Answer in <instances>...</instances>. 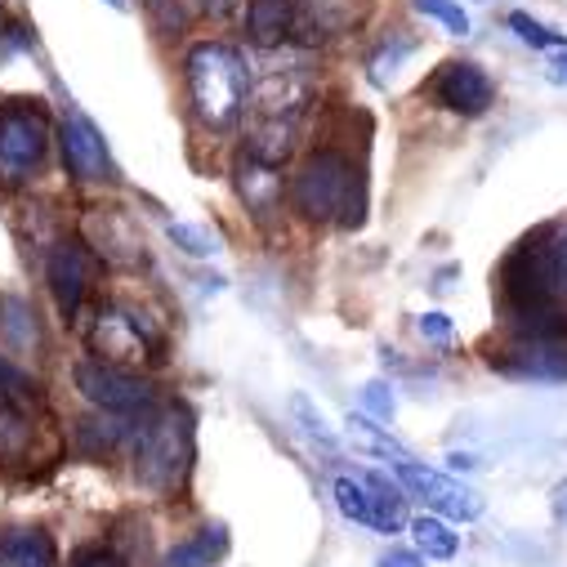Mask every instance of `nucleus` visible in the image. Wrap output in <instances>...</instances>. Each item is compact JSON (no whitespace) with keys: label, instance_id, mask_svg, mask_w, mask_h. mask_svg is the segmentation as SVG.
Segmentation results:
<instances>
[{"label":"nucleus","instance_id":"f3484780","mask_svg":"<svg viewBox=\"0 0 567 567\" xmlns=\"http://www.w3.org/2000/svg\"><path fill=\"white\" fill-rule=\"evenodd\" d=\"M85 233L99 250V259H112V264H134V259H144V246H138L134 228L116 215V210H94L85 219Z\"/></svg>","mask_w":567,"mask_h":567},{"label":"nucleus","instance_id":"dca6fc26","mask_svg":"<svg viewBox=\"0 0 567 567\" xmlns=\"http://www.w3.org/2000/svg\"><path fill=\"white\" fill-rule=\"evenodd\" d=\"M296 14H300V0H250V10H246V37H250V45L277 50L281 41L291 37Z\"/></svg>","mask_w":567,"mask_h":567},{"label":"nucleus","instance_id":"cd10ccee","mask_svg":"<svg viewBox=\"0 0 567 567\" xmlns=\"http://www.w3.org/2000/svg\"><path fill=\"white\" fill-rule=\"evenodd\" d=\"M171 241H175L179 250H188V255H210V250H215V241H210L202 228H193V224H171Z\"/></svg>","mask_w":567,"mask_h":567},{"label":"nucleus","instance_id":"bb28decb","mask_svg":"<svg viewBox=\"0 0 567 567\" xmlns=\"http://www.w3.org/2000/svg\"><path fill=\"white\" fill-rule=\"evenodd\" d=\"M144 10H148V19H153V28L157 32H184V23H188V14H184V6L179 0H144Z\"/></svg>","mask_w":567,"mask_h":567},{"label":"nucleus","instance_id":"412c9836","mask_svg":"<svg viewBox=\"0 0 567 567\" xmlns=\"http://www.w3.org/2000/svg\"><path fill=\"white\" fill-rule=\"evenodd\" d=\"M37 313L23 305V300H0V327H6V336H10V344H32L37 340V322H32Z\"/></svg>","mask_w":567,"mask_h":567},{"label":"nucleus","instance_id":"f704fd0d","mask_svg":"<svg viewBox=\"0 0 567 567\" xmlns=\"http://www.w3.org/2000/svg\"><path fill=\"white\" fill-rule=\"evenodd\" d=\"M545 76H549L554 85H567V45H563V50H554V59H549Z\"/></svg>","mask_w":567,"mask_h":567},{"label":"nucleus","instance_id":"2f4dec72","mask_svg":"<svg viewBox=\"0 0 567 567\" xmlns=\"http://www.w3.org/2000/svg\"><path fill=\"white\" fill-rule=\"evenodd\" d=\"M362 398H367V406H371L375 415H393V393H384V384H380V380H375V384H367V393H362Z\"/></svg>","mask_w":567,"mask_h":567},{"label":"nucleus","instance_id":"aec40b11","mask_svg":"<svg viewBox=\"0 0 567 567\" xmlns=\"http://www.w3.org/2000/svg\"><path fill=\"white\" fill-rule=\"evenodd\" d=\"M411 540H415V554H420V558H434V563H447V558H456V549H461V536H456L439 514L411 518Z\"/></svg>","mask_w":567,"mask_h":567},{"label":"nucleus","instance_id":"6e6552de","mask_svg":"<svg viewBox=\"0 0 567 567\" xmlns=\"http://www.w3.org/2000/svg\"><path fill=\"white\" fill-rule=\"evenodd\" d=\"M336 505L344 518L380 532V536H393L402 527V487L398 478H384V474H367V478H349L340 474L336 478Z\"/></svg>","mask_w":567,"mask_h":567},{"label":"nucleus","instance_id":"9b49d317","mask_svg":"<svg viewBox=\"0 0 567 567\" xmlns=\"http://www.w3.org/2000/svg\"><path fill=\"white\" fill-rule=\"evenodd\" d=\"M430 94H434L439 107L461 112V116H483V112L496 103L492 76H487L478 63H470V59L443 63V68L434 72V81H430Z\"/></svg>","mask_w":567,"mask_h":567},{"label":"nucleus","instance_id":"4468645a","mask_svg":"<svg viewBox=\"0 0 567 567\" xmlns=\"http://www.w3.org/2000/svg\"><path fill=\"white\" fill-rule=\"evenodd\" d=\"M237 193H241L246 210H250L259 224H268L272 210L281 206V171L255 162L250 153H241V157H237Z\"/></svg>","mask_w":567,"mask_h":567},{"label":"nucleus","instance_id":"423d86ee","mask_svg":"<svg viewBox=\"0 0 567 567\" xmlns=\"http://www.w3.org/2000/svg\"><path fill=\"white\" fill-rule=\"evenodd\" d=\"M487 362L518 380H567V318L532 331H514L487 353Z\"/></svg>","mask_w":567,"mask_h":567},{"label":"nucleus","instance_id":"473e14b6","mask_svg":"<svg viewBox=\"0 0 567 567\" xmlns=\"http://www.w3.org/2000/svg\"><path fill=\"white\" fill-rule=\"evenodd\" d=\"M193 6H197L206 19H233L241 0H193Z\"/></svg>","mask_w":567,"mask_h":567},{"label":"nucleus","instance_id":"c85d7f7f","mask_svg":"<svg viewBox=\"0 0 567 567\" xmlns=\"http://www.w3.org/2000/svg\"><path fill=\"white\" fill-rule=\"evenodd\" d=\"M549 259H554V287H558V300L567 305V233L554 228V241H549Z\"/></svg>","mask_w":567,"mask_h":567},{"label":"nucleus","instance_id":"b1692460","mask_svg":"<svg viewBox=\"0 0 567 567\" xmlns=\"http://www.w3.org/2000/svg\"><path fill=\"white\" fill-rule=\"evenodd\" d=\"M291 411L300 415V424H305V434H309L313 443H322V447H327V452L336 456V434L327 430V420H322V411H313V402H309L305 393H296V398H291Z\"/></svg>","mask_w":567,"mask_h":567},{"label":"nucleus","instance_id":"9d476101","mask_svg":"<svg viewBox=\"0 0 567 567\" xmlns=\"http://www.w3.org/2000/svg\"><path fill=\"white\" fill-rule=\"evenodd\" d=\"M393 478H398V487H402L406 496H420L424 505H430L434 514H443V518L470 523V518L483 514L478 492H470L465 483H456V478H447V474H439V470H430V465H415V461H411V465H398Z\"/></svg>","mask_w":567,"mask_h":567},{"label":"nucleus","instance_id":"7c9ffc66","mask_svg":"<svg viewBox=\"0 0 567 567\" xmlns=\"http://www.w3.org/2000/svg\"><path fill=\"white\" fill-rule=\"evenodd\" d=\"M420 336H424V340H447V336H452V322H447L443 313H424V318H420Z\"/></svg>","mask_w":567,"mask_h":567},{"label":"nucleus","instance_id":"ddd939ff","mask_svg":"<svg viewBox=\"0 0 567 567\" xmlns=\"http://www.w3.org/2000/svg\"><path fill=\"white\" fill-rule=\"evenodd\" d=\"M37 402L0 393V465H28L37 447Z\"/></svg>","mask_w":567,"mask_h":567},{"label":"nucleus","instance_id":"7ed1b4c3","mask_svg":"<svg viewBox=\"0 0 567 567\" xmlns=\"http://www.w3.org/2000/svg\"><path fill=\"white\" fill-rule=\"evenodd\" d=\"M125 447H130L138 483L148 492H175L193 465V424L184 411L157 406V411L134 420V434Z\"/></svg>","mask_w":567,"mask_h":567},{"label":"nucleus","instance_id":"6ab92c4d","mask_svg":"<svg viewBox=\"0 0 567 567\" xmlns=\"http://www.w3.org/2000/svg\"><path fill=\"white\" fill-rule=\"evenodd\" d=\"M224 549H228V532H224V527H202L197 536L179 540V545L162 558V567H210V563L224 558Z\"/></svg>","mask_w":567,"mask_h":567},{"label":"nucleus","instance_id":"f8f14e48","mask_svg":"<svg viewBox=\"0 0 567 567\" xmlns=\"http://www.w3.org/2000/svg\"><path fill=\"white\" fill-rule=\"evenodd\" d=\"M90 250L81 241H59L45 259V281H50V296L63 313V322H76L81 318V305H85V291H90Z\"/></svg>","mask_w":567,"mask_h":567},{"label":"nucleus","instance_id":"1a4fd4ad","mask_svg":"<svg viewBox=\"0 0 567 567\" xmlns=\"http://www.w3.org/2000/svg\"><path fill=\"white\" fill-rule=\"evenodd\" d=\"M59 148H63V166L76 184H112L116 166L107 153V138L103 130L85 116V112H68L63 130H59Z\"/></svg>","mask_w":567,"mask_h":567},{"label":"nucleus","instance_id":"2eb2a0df","mask_svg":"<svg viewBox=\"0 0 567 567\" xmlns=\"http://www.w3.org/2000/svg\"><path fill=\"white\" fill-rule=\"evenodd\" d=\"M0 567H59L54 536L45 527H0Z\"/></svg>","mask_w":567,"mask_h":567},{"label":"nucleus","instance_id":"20e7f679","mask_svg":"<svg viewBox=\"0 0 567 567\" xmlns=\"http://www.w3.org/2000/svg\"><path fill=\"white\" fill-rule=\"evenodd\" d=\"M54 144L50 116L37 99L0 103V188H23L41 175Z\"/></svg>","mask_w":567,"mask_h":567},{"label":"nucleus","instance_id":"c756f323","mask_svg":"<svg viewBox=\"0 0 567 567\" xmlns=\"http://www.w3.org/2000/svg\"><path fill=\"white\" fill-rule=\"evenodd\" d=\"M72 567H121V558L112 549H103V545H90V549H76Z\"/></svg>","mask_w":567,"mask_h":567},{"label":"nucleus","instance_id":"5701e85b","mask_svg":"<svg viewBox=\"0 0 567 567\" xmlns=\"http://www.w3.org/2000/svg\"><path fill=\"white\" fill-rule=\"evenodd\" d=\"M415 10H420L424 19L443 23L452 37H470V14L456 6V0H415Z\"/></svg>","mask_w":567,"mask_h":567},{"label":"nucleus","instance_id":"39448f33","mask_svg":"<svg viewBox=\"0 0 567 567\" xmlns=\"http://www.w3.org/2000/svg\"><path fill=\"white\" fill-rule=\"evenodd\" d=\"M72 380L81 389L85 402H94L99 411L112 415H148L157 411V389L148 375H138L134 367H116L103 358H81L72 367Z\"/></svg>","mask_w":567,"mask_h":567},{"label":"nucleus","instance_id":"f257e3e1","mask_svg":"<svg viewBox=\"0 0 567 567\" xmlns=\"http://www.w3.org/2000/svg\"><path fill=\"white\" fill-rule=\"evenodd\" d=\"M184 81L193 112L206 130H233L250 103V72L246 59L224 41H197L184 59Z\"/></svg>","mask_w":567,"mask_h":567},{"label":"nucleus","instance_id":"4be33fe9","mask_svg":"<svg viewBox=\"0 0 567 567\" xmlns=\"http://www.w3.org/2000/svg\"><path fill=\"white\" fill-rule=\"evenodd\" d=\"M509 28L518 32V41L523 45H532V50H563L567 45V37H558V32H549L545 23H536L532 14H523V10H514L509 14Z\"/></svg>","mask_w":567,"mask_h":567},{"label":"nucleus","instance_id":"a878e982","mask_svg":"<svg viewBox=\"0 0 567 567\" xmlns=\"http://www.w3.org/2000/svg\"><path fill=\"white\" fill-rule=\"evenodd\" d=\"M37 37H32V23H23L14 10H0V50L14 54V50H32Z\"/></svg>","mask_w":567,"mask_h":567},{"label":"nucleus","instance_id":"72a5a7b5","mask_svg":"<svg viewBox=\"0 0 567 567\" xmlns=\"http://www.w3.org/2000/svg\"><path fill=\"white\" fill-rule=\"evenodd\" d=\"M375 567H424V558L415 549H389V554H380Z\"/></svg>","mask_w":567,"mask_h":567},{"label":"nucleus","instance_id":"393cba45","mask_svg":"<svg viewBox=\"0 0 567 567\" xmlns=\"http://www.w3.org/2000/svg\"><path fill=\"white\" fill-rule=\"evenodd\" d=\"M0 393H10V398H28V402H41V384H37L23 367H14L10 358H0Z\"/></svg>","mask_w":567,"mask_h":567},{"label":"nucleus","instance_id":"f03ea898","mask_svg":"<svg viewBox=\"0 0 567 567\" xmlns=\"http://www.w3.org/2000/svg\"><path fill=\"white\" fill-rule=\"evenodd\" d=\"M291 206L309 224H362V179L353 171V157L344 148H318L305 157V166L291 179Z\"/></svg>","mask_w":567,"mask_h":567},{"label":"nucleus","instance_id":"a211bd4d","mask_svg":"<svg viewBox=\"0 0 567 567\" xmlns=\"http://www.w3.org/2000/svg\"><path fill=\"white\" fill-rule=\"evenodd\" d=\"M349 439H353V443H358L367 456H380V461H389L393 470L415 461V456H411V452H406V447H402V443H398L389 430H380V424H375L371 415H362V411H358V415H349Z\"/></svg>","mask_w":567,"mask_h":567},{"label":"nucleus","instance_id":"0eeeda50","mask_svg":"<svg viewBox=\"0 0 567 567\" xmlns=\"http://www.w3.org/2000/svg\"><path fill=\"white\" fill-rule=\"evenodd\" d=\"M90 349L103 358V362H116V367H138V362H157L162 358V336L157 327L134 313V309H99L94 322H90Z\"/></svg>","mask_w":567,"mask_h":567},{"label":"nucleus","instance_id":"c9c22d12","mask_svg":"<svg viewBox=\"0 0 567 567\" xmlns=\"http://www.w3.org/2000/svg\"><path fill=\"white\" fill-rule=\"evenodd\" d=\"M107 6H112V10H125V0H107Z\"/></svg>","mask_w":567,"mask_h":567}]
</instances>
